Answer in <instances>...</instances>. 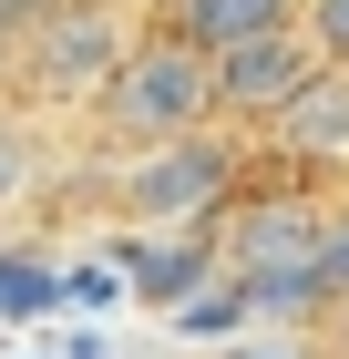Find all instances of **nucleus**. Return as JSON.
<instances>
[{"label": "nucleus", "mask_w": 349, "mask_h": 359, "mask_svg": "<svg viewBox=\"0 0 349 359\" xmlns=\"http://www.w3.org/2000/svg\"><path fill=\"white\" fill-rule=\"evenodd\" d=\"M52 11H62V0H0V52H21V41L52 21Z\"/></svg>", "instance_id": "obj_9"}, {"label": "nucleus", "mask_w": 349, "mask_h": 359, "mask_svg": "<svg viewBox=\"0 0 349 359\" xmlns=\"http://www.w3.org/2000/svg\"><path fill=\"white\" fill-rule=\"evenodd\" d=\"M319 267H329V287L349 298V195L329 205V247H319Z\"/></svg>", "instance_id": "obj_10"}, {"label": "nucleus", "mask_w": 349, "mask_h": 359, "mask_svg": "<svg viewBox=\"0 0 349 359\" xmlns=\"http://www.w3.org/2000/svg\"><path fill=\"white\" fill-rule=\"evenodd\" d=\"M319 62H329V52L308 41V21L257 31V41H226V52H216V103H226V123H268Z\"/></svg>", "instance_id": "obj_5"}, {"label": "nucleus", "mask_w": 349, "mask_h": 359, "mask_svg": "<svg viewBox=\"0 0 349 359\" xmlns=\"http://www.w3.org/2000/svg\"><path fill=\"white\" fill-rule=\"evenodd\" d=\"M21 185H31V144L11 134V123H0V205H11V195H21Z\"/></svg>", "instance_id": "obj_11"}, {"label": "nucleus", "mask_w": 349, "mask_h": 359, "mask_svg": "<svg viewBox=\"0 0 349 359\" xmlns=\"http://www.w3.org/2000/svg\"><path fill=\"white\" fill-rule=\"evenodd\" d=\"M144 31L113 11V0H62L52 21L21 41V83L41 93V103H103V83L124 72V52H134Z\"/></svg>", "instance_id": "obj_4"}, {"label": "nucleus", "mask_w": 349, "mask_h": 359, "mask_svg": "<svg viewBox=\"0 0 349 359\" xmlns=\"http://www.w3.org/2000/svg\"><path fill=\"white\" fill-rule=\"evenodd\" d=\"M339 329H349V298H339Z\"/></svg>", "instance_id": "obj_13"}, {"label": "nucleus", "mask_w": 349, "mask_h": 359, "mask_svg": "<svg viewBox=\"0 0 349 359\" xmlns=\"http://www.w3.org/2000/svg\"><path fill=\"white\" fill-rule=\"evenodd\" d=\"M93 113H103V134L124 144V154H134V144L206 134L216 113H226V103H216V52H206V41H185L175 21H154L134 52H124V72L103 83V103H93Z\"/></svg>", "instance_id": "obj_2"}, {"label": "nucleus", "mask_w": 349, "mask_h": 359, "mask_svg": "<svg viewBox=\"0 0 349 359\" xmlns=\"http://www.w3.org/2000/svg\"><path fill=\"white\" fill-rule=\"evenodd\" d=\"M226 359H298V349H226Z\"/></svg>", "instance_id": "obj_12"}, {"label": "nucleus", "mask_w": 349, "mask_h": 359, "mask_svg": "<svg viewBox=\"0 0 349 359\" xmlns=\"http://www.w3.org/2000/svg\"><path fill=\"white\" fill-rule=\"evenodd\" d=\"M164 21L185 31V41H206V52H226V41H257V31L308 21V0H164Z\"/></svg>", "instance_id": "obj_7"}, {"label": "nucleus", "mask_w": 349, "mask_h": 359, "mask_svg": "<svg viewBox=\"0 0 349 359\" xmlns=\"http://www.w3.org/2000/svg\"><path fill=\"white\" fill-rule=\"evenodd\" d=\"M319 247H329V195H257V205L216 216V257H226V287L246 298V318H319V308H339Z\"/></svg>", "instance_id": "obj_1"}, {"label": "nucleus", "mask_w": 349, "mask_h": 359, "mask_svg": "<svg viewBox=\"0 0 349 359\" xmlns=\"http://www.w3.org/2000/svg\"><path fill=\"white\" fill-rule=\"evenodd\" d=\"M308 41L329 62H349V0H308Z\"/></svg>", "instance_id": "obj_8"}, {"label": "nucleus", "mask_w": 349, "mask_h": 359, "mask_svg": "<svg viewBox=\"0 0 349 359\" xmlns=\"http://www.w3.org/2000/svg\"><path fill=\"white\" fill-rule=\"evenodd\" d=\"M113 195H124V216H134L144 236H164V226H216L237 205V154H226V134L134 144L124 175H113Z\"/></svg>", "instance_id": "obj_3"}, {"label": "nucleus", "mask_w": 349, "mask_h": 359, "mask_svg": "<svg viewBox=\"0 0 349 359\" xmlns=\"http://www.w3.org/2000/svg\"><path fill=\"white\" fill-rule=\"evenodd\" d=\"M268 144L298 154V165H349V62H319V72L268 113Z\"/></svg>", "instance_id": "obj_6"}]
</instances>
